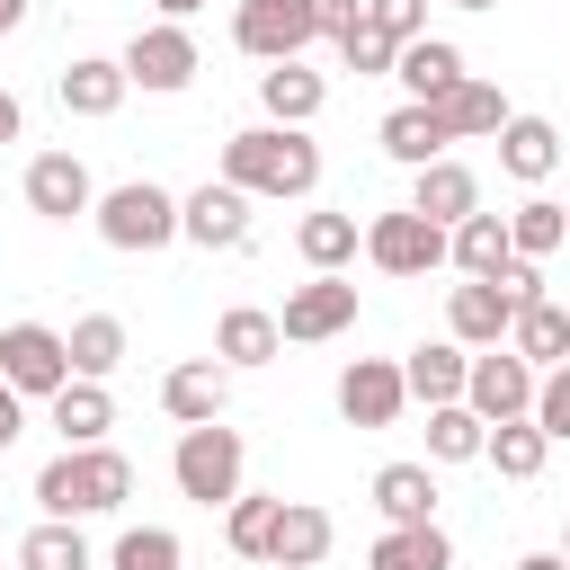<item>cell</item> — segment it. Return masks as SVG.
<instances>
[{
  "label": "cell",
  "mask_w": 570,
  "mask_h": 570,
  "mask_svg": "<svg viewBox=\"0 0 570 570\" xmlns=\"http://www.w3.org/2000/svg\"><path fill=\"white\" fill-rule=\"evenodd\" d=\"M223 187H240V196H312L321 187V142L303 125H240L223 142Z\"/></svg>",
  "instance_id": "obj_1"
},
{
  "label": "cell",
  "mask_w": 570,
  "mask_h": 570,
  "mask_svg": "<svg viewBox=\"0 0 570 570\" xmlns=\"http://www.w3.org/2000/svg\"><path fill=\"white\" fill-rule=\"evenodd\" d=\"M125 490H134V463L116 454V445H62L45 472H36V508L45 517H107V508H125Z\"/></svg>",
  "instance_id": "obj_2"
},
{
  "label": "cell",
  "mask_w": 570,
  "mask_h": 570,
  "mask_svg": "<svg viewBox=\"0 0 570 570\" xmlns=\"http://www.w3.org/2000/svg\"><path fill=\"white\" fill-rule=\"evenodd\" d=\"M240 463H249V445H240V428H223V419H205V428H187L178 436V454H169V481H178V499H196V508H232L240 499Z\"/></svg>",
  "instance_id": "obj_3"
},
{
  "label": "cell",
  "mask_w": 570,
  "mask_h": 570,
  "mask_svg": "<svg viewBox=\"0 0 570 570\" xmlns=\"http://www.w3.org/2000/svg\"><path fill=\"white\" fill-rule=\"evenodd\" d=\"M89 214H98V240H107V249H169V240H178V196L151 187V178L107 187Z\"/></svg>",
  "instance_id": "obj_4"
},
{
  "label": "cell",
  "mask_w": 570,
  "mask_h": 570,
  "mask_svg": "<svg viewBox=\"0 0 570 570\" xmlns=\"http://www.w3.org/2000/svg\"><path fill=\"white\" fill-rule=\"evenodd\" d=\"M0 383H9L18 401H53V392L71 383V347H62V330H45V321H9V330H0Z\"/></svg>",
  "instance_id": "obj_5"
},
{
  "label": "cell",
  "mask_w": 570,
  "mask_h": 570,
  "mask_svg": "<svg viewBox=\"0 0 570 570\" xmlns=\"http://www.w3.org/2000/svg\"><path fill=\"white\" fill-rule=\"evenodd\" d=\"M463 410H472L481 428L525 419V410H534V365H525L517 347H481V356H472V374H463Z\"/></svg>",
  "instance_id": "obj_6"
},
{
  "label": "cell",
  "mask_w": 570,
  "mask_h": 570,
  "mask_svg": "<svg viewBox=\"0 0 570 570\" xmlns=\"http://www.w3.org/2000/svg\"><path fill=\"white\" fill-rule=\"evenodd\" d=\"M116 62H125V89L169 98V89H187V80H196V36L160 18V27H134V45H125Z\"/></svg>",
  "instance_id": "obj_7"
},
{
  "label": "cell",
  "mask_w": 570,
  "mask_h": 570,
  "mask_svg": "<svg viewBox=\"0 0 570 570\" xmlns=\"http://www.w3.org/2000/svg\"><path fill=\"white\" fill-rule=\"evenodd\" d=\"M365 258H374L383 276H428V267H445V232H436L428 214L392 205V214L365 223Z\"/></svg>",
  "instance_id": "obj_8"
},
{
  "label": "cell",
  "mask_w": 570,
  "mask_h": 570,
  "mask_svg": "<svg viewBox=\"0 0 570 570\" xmlns=\"http://www.w3.org/2000/svg\"><path fill=\"white\" fill-rule=\"evenodd\" d=\"M232 45H240L249 62H303V45H312V18H303V0H240V18H232Z\"/></svg>",
  "instance_id": "obj_9"
},
{
  "label": "cell",
  "mask_w": 570,
  "mask_h": 570,
  "mask_svg": "<svg viewBox=\"0 0 570 570\" xmlns=\"http://www.w3.org/2000/svg\"><path fill=\"white\" fill-rule=\"evenodd\" d=\"M445 330H454V347H508V330H517V294H508L499 276H463L454 303H445Z\"/></svg>",
  "instance_id": "obj_10"
},
{
  "label": "cell",
  "mask_w": 570,
  "mask_h": 570,
  "mask_svg": "<svg viewBox=\"0 0 570 570\" xmlns=\"http://www.w3.org/2000/svg\"><path fill=\"white\" fill-rule=\"evenodd\" d=\"M178 240H196V249H240V240H249V196L223 187V178H205L196 196H178Z\"/></svg>",
  "instance_id": "obj_11"
},
{
  "label": "cell",
  "mask_w": 570,
  "mask_h": 570,
  "mask_svg": "<svg viewBox=\"0 0 570 570\" xmlns=\"http://www.w3.org/2000/svg\"><path fill=\"white\" fill-rule=\"evenodd\" d=\"M347 321H356V285H347V276H312V285L285 294L276 338H303V347H312V338H338Z\"/></svg>",
  "instance_id": "obj_12"
},
{
  "label": "cell",
  "mask_w": 570,
  "mask_h": 570,
  "mask_svg": "<svg viewBox=\"0 0 570 570\" xmlns=\"http://www.w3.org/2000/svg\"><path fill=\"white\" fill-rule=\"evenodd\" d=\"M401 401H410V383H401L392 356H356V365L338 374V419H347V428H392Z\"/></svg>",
  "instance_id": "obj_13"
},
{
  "label": "cell",
  "mask_w": 570,
  "mask_h": 570,
  "mask_svg": "<svg viewBox=\"0 0 570 570\" xmlns=\"http://www.w3.org/2000/svg\"><path fill=\"white\" fill-rule=\"evenodd\" d=\"M89 205H98V187H89L80 151H36V160H27V214L71 223V214H89Z\"/></svg>",
  "instance_id": "obj_14"
},
{
  "label": "cell",
  "mask_w": 570,
  "mask_h": 570,
  "mask_svg": "<svg viewBox=\"0 0 570 570\" xmlns=\"http://www.w3.org/2000/svg\"><path fill=\"white\" fill-rule=\"evenodd\" d=\"M223 401H232V365H223V356H187V365H169V374H160V410H169L178 428L223 419Z\"/></svg>",
  "instance_id": "obj_15"
},
{
  "label": "cell",
  "mask_w": 570,
  "mask_h": 570,
  "mask_svg": "<svg viewBox=\"0 0 570 570\" xmlns=\"http://www.w3.org/2000/svg\"><path fill=\"white\" fill-rule=\"evenodd\" d=\"M330 543H338L330 508L285 499V508H276V534H267V570H312V561H330Z\"/></svg>",
  "instance_id": "obj_16"
},
{
  "label": "cell",
  "mask_w": 570,
  "mask_h": 570,
  "mask_svg": "<svg viewBox=\"0 0 570 570\" xmlns=\"http://www.w3.org/2000/svg\"><path fill=\"white\" fill-rule=\"evenodd\" d=\"M410 214H428L436 232H454L463 214H481V178H472L463 160H428L419 187H410Z\"/></svg>",
  "instance_id": "obj_17"
},
{
  "label": "cell",
  "mask_w": 570,
  "mask_h": 570,
  "mask_svg": "<svg viewBox=\"0 0 570 570\" xmlns=\"http://www.w3.org/2000/svg\"><path fill=\"white\" fill-rule=\"evenodd\" d=\"M392 80L410 89V107H436L454 80H463V53L445 45V36H419V45H401V62H392Z\"/></svg>",
  "instance_id": "obj_18"
},
{
  "label": "cell",
  "mask_w": 570,
  "mask_h": 570,
  "mask_svg": "<svg viewBox=\"0 0 570 570\" xmlns=\"http://www.w3.org/2000/svg\"><path fill=\"white\" fill-rule=\"evenodd\" d=\"M321 98H330V80L303 71V62H267V71H258V107H267V125H312Z\"/></svg>",
  "instance_id": "obj_19"
},
{
  "label": "cell",
  "mask_w": 570,
  "mask_h": 570,
  "mask_svg": "<svg viewBox=\"0 0 570 570\" xmlns=\"http://www.w3.org/2000/svg\"><path fill=\"white\" fill-rule=\"evenodd\" d=\"M436 125H445V142H481V134H499V125H508V98H499L490 80H472V71H463V80L436 98Z\"/></svg>",
  "instance_id": "obj_20"
},
{
  "label": "cell",
  "mask_w": 570,
  "mask_h": 570,
  "mask_svg": "<svg viewBox=\"0 0 570 570\" xmlns=\"http://www.w3.org/2000/svg\"><path fill=\"white\" fill-rule=\"evenodd\" d=\"M463 374H472V347H454V338H428V347H410V365H401V383H410L428 410L463 401Z\"/></svg>",
  "instance_id": "obj_21"
},
{
  "label": "cell",
  "mask_w": 570,
  "mask_h": 570,
  "mask_svg": "<svg viewBox=\"0 0 570 570\" xmlns=\"http://www.w3.org/2000/svg\"><path fill=\"white\" fill-rule=\"evenodd\" d=\"M499 169L525 178V187L552 178V169H561V134H552L543 116H508V125H499Z\"/></svg>",
  "instance_id": "obj_22"
},
{
  "label": "cell",
  "mask_w": 570,
  "mask_h": 570,
  "mask_svg": "<svg viewBox=\"0 0 570 570\" xmlns=\"http://www.w3.org/2000/svg\"><path fill=\"white\" fill-rule=\"evenodd\" d=\"M374 508L392 525H436V472L428 463H383L374 472Z\"/></svg>",
  "instance_id": "obj_23"
},
{
  "label": "cell",
  "mask_w": 570,
  "mask_h": 570,
  "mask_svg": "<svg viewBox=\"0 0 570 570\" xmlns=\"http://www.w3.org/2000/svg\"><path fill=\"white\" fill-rule=\"evenodd\" d=\"M445 258L463 267V276H499L517 249H508V214H463L454 232H445Z\"/></svg>",
  "instance_id": "obj_24"
},
{
  "label": "cell",
  "mask_w": 570,
  "mask_h": 570,
  "mask_svg": "<svg viewBox=\"0 0 570 570\" xmlns=\"http://www.w3.org/2000/svg\"><path fill=\"white\" fill-rule=\"evenodd\" d=\"M62 347H71V374H80V383H107V374L125 365V321H116V312H89V321L62 330Z\"/></svg>",
  "instance_id": "obj_25"
},
{
  "label": "cell",
  "mask_w": 570,
  "mask_h": 570,
  "mask_svg": "<svg viewBox=\"0 0 570 570\" xmlns=\"http://www.w3.org/2000/svg\"><path fill=\"white\" fill-rule=\"evenodd\" d=\"M53 428H62V445H107V428H116V401H107V383H62L53 392Z\"/></svg>",
  "instance_id": "obj_26"
},
{
  "label": "cell",
  "mask_w": 570,
  "mask_h": 570,
  "mask_svg": "<svg viewBox=\"0 0 570 570\" xmlns=\"http://www.w3.org/2000/svg\"><path fill=\"white\" fill-rule=\"evenodd\" d=\"M365 570H454V543H445V525H383Z\"/></svg>",
  "instance_id": "obj_27"
},
{
  "label": "cell",
  "mask_w": 570,
  "mask_h": 570,
  "mask_svg": "<svg viewBox=\"0 0 570 570\" xmlns=\"http://www.w3.org/2000/svg\"><path fill=\"white\" fill-rule=\"evenodd\" d=\"M62 107H71V116H116V107H125V62L80 53V62L62 71Z\"/></svg>",
  "instance_id": "obj_28"
},
{
  "label": "cell",
  "mask_w": 570,
  "mask_h": 570,
  "mask_svg": "<svg viewBox=\"0 0 570 570\" xmlns=\"http://www.w3.org/2000/svg\"><path fill=\"white\" fill-rule=\"evenodd\" d=\"M285 338H276V312H249V303H232L223 321H214V356L223 365H267Z\"/></svg>",
  "instance_id": "obj_29"
},
{
  "label": "cell",
  "mask_w": 570,
  "mask_h": 570,
  "mask_svg": "<svg viewBox=\"0 0 570 570\" xmlns=\"http://www.w3.org/2000/svg\"><path fill=\"white\" fill-rule=\"evenodd\" d=\"M543 454H552V436H543L534 419H499V428L481 436V463H499V481H534Z\"/></svg>",
  "instance_id": "obj_30"
},
{
  "label": "cell",
  "mask_w": 570,
  "mask_h": 570,
  "mask_svg": "<svg viewBox=\"0 0 570 570\" xmlns=\"http://www.w3.org/2000/svg\"><path fill=\"white\" fill-rule=\"evenodd\" d=\"M508 347L525 356V365H570V312L543 294V303H525L517 312V330H508Z\"/></svg>",
  "instance_id": "obj_31"
},
{
  "label": "cell",
  "mask_w": 570,
  "mask_h": 570,
  "mask_svg": "<svg viewBox=\"0 0 570 570\" xmlns=\"http://www.w3.org/2000/svg\"><path fill=\"white\" fill-rule=\"evenodd\" d=\"M383 151H392L401 169L445 160V125H436V107H392V116H383Z\"/></svg>",
  "instance_id": "obj_32"
},
{
  "label": "cell",
  "mask_w": 570,
  "mask_h": 570,
  "mask_svg": "<svg viewBox=\"0 0 570 570\" xmlns=\"http://www.w3.org/2000/svg\"><path fill=\"white\" fill-rule=\"evenodd\" d=\"M294 249L312 258V276H338V267H347V258L365 249V232H356V214H303Z\"/></svg>",
  "instance_id": "obj_33"
},
{
  "label": "cell",
  "mask_w": 570,
  "mask_h": 570,
  "mask_svg": "<svg viewBox=\"0 0 570 570\" xmlns=\"http://www.w3.org/2000/svg\"><path fill=\"white\" fill-rule=\"evenodd\" d=\"M561 240H570V214H561L552 196H525V205L508 214V249H517V258H552Z\"/></svg>",
  "instance_id": "obj_34"
},
{
  "label": "cell",
  "mask_w": 570,
  "mask_h": 570,
  "mask_svg": "<svg viewBox=\"0 0 570 570\" xmlns=\"http://www.w3.org/2000/svg\"><path fill=\"white\" fill-rule=\"evenodd\" d=\"M276 508H285V499H267V490H240V499L223 508V543H232L240 561H267V534H276Z\"/></svg>",
  "instance_id": "obj_35"
},
{
  "label": "cell",
  "mask_w": 570,
  "mask_h": 570,
  "mask_svg": "<svg viewBox=\"0 0 570 570\" xmlns=\"http://www.w3.org/2000/svg\"><path fill=\"white\" fill-rule=\"evenodd\" d=\"M481 419L463 410V401H445V410H428V463H481Z\"/></svg>",
  "instance_id": "obj_36"
},
{
  "label": "cell",
  "mask_w": 570,
  "mask_h": 570,
  "mask_svg": "<svg viewBox=\"0 0 570 570\" xmlns=\"http://www.w3.org/2000/svg\"><path fill=\"white\" fill-rule=\"evenodd\" d=\"M18 570H89V543H80V525L45 517L36 534H18Z\"/></svg>",
  "instance_id": "obj_37"
},
{
  "label": "cell",
  "mask_w": 570,
  "mask_h": 570,
  "mask_svg": "<svg viewBox=\"0 0 570 570\" xmlns=\"http://www.w3.org/2000/svg\"><path fill=\"white\" fill-rule=\"evenodd\" d=\"M107 570H178V534L169 525H125L116 552H107Z\"/></svg>",
  "instance_id": "obj_38"
},
{
  "label": "cell",
  "mask_w": 570,
  "mask_h": 570,
  "mask_svg": "<svg viewBox=\"0 0 570 570\" xmlns=\"http://www.w3.org/2000/svg\"><path fill=\"white\" fill-rule=\"evenodd\" d=\"M338 62H347V71H356V80H383V71H392V62H401V45H392V36H383V27H365V18H356V27H347V36H338Z\"/></svg>",
  "instance_id": "obj_39"
},
{
  "label": "cell",
  "mask_w": 570,
  "mask_h": 570,
  "mask_svg": "<svg viewBox=\"0 0 570 570\" xmlns=\"http://www.w3.org/2000/svg\"><path fill=\"white\" fill-rule=\"evenodd\" d=\"M365 27H383L392 45H419L428 36V0H365Z\"/></svg>",
  "instance_id": "obj_40"
},
{
  "label": "cell",
  "mask_w": 570,
  "mask_h": 570,
  "mask_svg": "<svg viewBox=\"0 0 570 570\" xmlns=\"http://www.w3.org/2000/svg\"><path fill=\"white\" fill-rule=\"evenodd\" d=\"M543 436H570V365H552L543 383H534V410H525Z\"/></svg>",
  "instance_id": "obj_41"
},
{
  "label": "cell",
  "mask_w": 570,
  "mask_h": 570,
  "mask_svg": "<svg viewBox=\"0 0 570 570\" xmlns=\"http://www.w3.org/2000/svg\"><path fill=\"white\" fill-rule=\"evenodd\" d=\"M303 18H312V36H330V45H338V36L365 18V0H303Z\"/></svg>",
  "instance_id": "obj_42"
},
{
  "label": "cell",
  "mask_w": 570,
  "mask_h": 570,
  "mask_svg": "<svg viewBox=\"0 0 570 570\" xmlns=\"http://www.w3.org/2000/svg\"><path fill=\"white\" fill-rule=\"evenodd\" d=\"M18 428H27V401H18V392H9V383H0V454H9V445H18Z\"/></svg>",
  "instance_id": "obj_43"
},
{
  "label": "cell",
  "mask_w": 570,
  "mask_h": 570,
  "mask_svg": "<svg viewBox=\"0 0 570 570\" xmlns=\"http://www.w3.org/2000/svg\"><path fill=\"white\" fill-rule=\"evenodd\" d=\"M18 125H27V107H18L9 89H0V142H18Z\"/></svg>",
  "instance_id": "obj_44"
},
{
  "label": "cell",
  "mask_w": 570,
  "mask_h": 570,
  "mask_svg": "<svg viewBox=\"0 0 570 570\" xmlns=\"http://www.w3.org/2000/svg\"><path fill=\"white\" fill-rule=\"evenodd\" d=\"M196 9H205V0H160V18H169V27H187Z\"/></svg>",
  "instance_id": "obj_45"
},
{
  "label": "cell",
  "mask_w": 570,
  "mask_h": 570,
  "mask_svg": "<svg viewBox=\"0 0 570 570\" xmlns=\"http://www.w3.org/2000/svg\"><path fill=\"white\" fill-rule=\"evenodd\" d=\"M517 570H570V561H561V552H525Z\"/></svg>",
  "instance_id": "obj_46"
},
{
  "label": "cell",
  "mask_w": 570,
  "mask_h": 570,
  "mask_svg": "<svg viewBox=\"0 0 570 570\" xmlns=\"http://www.w3.org/2000/svg\"><path fill=\"white\" fill-rule=\"evenodd\" d=\"M18 18H27V0H0V36H9V27H18Z\"/></svg>",
  "instance_id": "obj_47"
},
{
  "label": "cell",
  "mask_w": 570,
  "mask_h": 570,
  "mask_svg": "<svg viewBox=\"0 0 570 570\" xmlns=\"http://www.w3.org/2000/svg\"><path fill=\"white\" fill-rule=\"evenodd\" d=\"M454 9H499V0H454Z\"/></svg>",
  "instance_id": "obj_48"
},
{
  "label": "cell",
  "mask_w": 570,
  "mask_h": 570,
  "mask_svg": "<svg viewBox=\"0 0 570 570\" xmlns=\"http://www.w3.org/2000/svg\"><path fill=\"white\" fill-rule=\"evenodd\" d=\"M561 561H570V534H561Z\"/></svg>",
  "instance_id": "obj_49"
}]
</instances>
